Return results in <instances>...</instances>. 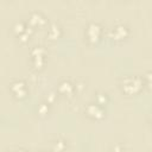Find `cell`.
<instances>
[{
    "label": "cell",
    "instance_id": "1",
    "mask_svg": "<svg viewBox=\"0 0 152 152\" xmlns=\"http://www.w3.org/2000/svg\"><path fill=\"white\" fill-rule=\"evenodd\" d=\"M142 86H144V81L139 76H127L121 81V89L124 93L128 95L139 93Z\"/></svg>",
    "mask_w": 152,
    "mask_h": 152
},
{
    "label": "cell",
    "instance_id": "2",
    "mask_svg": "<svg viewBox=\"0 0 152 152\" xmlns=\"http://www.w3.org/2000/svg\"><path fill=\"white\" fill-rule=\"evenodd\" d=\"M102 34V28L99 24L96 23H90L88 24L86 28V38L89 43H96Z\"/></svg>",
    "mask_w": 152,
    "mask_h": 152
},
{
    "label": "cell",
    "instance_id": "3",
    "mask_svg": "<svg viewBox=\"0 0 152 152\" xmlns=\"http://www.w3.org/2000/svg\"><path fill=\"white\" fill-rule=\"evenodd\" d=\"M10 90L12 91V94L14 95V97H17V99H23L27 94L26 83L24 81H14L13 83H11Z\"/></svg>",
    "mask_w": 152,
    "mask_h": 152
},
{
    "label": "cell",
    "instance_id": "4",
    "mask_svg": "<svg viewBox=\"0 0 152 152\" xmlns=\"http://www.w3.org/2000/svg\"><path fill=\"white\" fill-rule=\"evenodd\" d=\"M86 114L91 118V119H102L104 116V110L103 107L100 106L99 103H89L86 107Z\"/></svg>",
    "mask_w": 152,
    "mask_h": 152
},
{
    "label": "cell",
    "instance_id": "5",
    "mask_svg": "<svg viewBox=\"0 0 152 152\" xmlns=\"http://www.w3.org/2000/svg\"><path fill=\"white\" fill-rule=\"evenodd\" d=\"M110 34H112V38H113V39H115V40H121V39H124V38L127 37L128 30H127V27L124 26V25H116L115 27H113Z\"/></svg>",
    "mask_w": 152,
    "mask_h": 152
},
{
    "label": "cell",
    "instance_id": "6",
    "mask_svg": "<svg viewBox=\"0 0 152 152\" xmlns=\"http://www.w3.org/2000/svg\"><path fill=\"white\" fill-rule=\"evenodd\" d=\"M58 91H59L61 94H64V95L70 96V95H72L74 91H75V86L71 84L69 81H63V82H61V83L58 84Z\"/></svg>",
    "mask_w": 152,
    "mask_h": 152
},
{
    "label": "cell",
    "instance_id": "7",
    "mask_svg": "<svg viewBox=\"0 0 152 152\" xmlns=\"http://www.w3.org/2000/svg\"><path fill=\"white\" fill-rule=\"evenodd\" d=\"M28 23L31 26H42L45 24V18L38 12H32L30 15Z\"/></svg>",
    "mask_w": 152,
    "mask_h": 152
},
{
    "label": "cell",
    "instance_id": "8",
    "mask_svg": "<svg viewBox=\"0 0 152 152\" xmlns=\"http://www.w3.org/2000/svg\"><path fill=\"white\" fill-rule=\"evenodd\" d=\"M61 34V28L57 24H51L48 30V36L50 39H57Z\"/></svg>",
    "mask_w": 152,
    "mask_h": 152
},
{
    "label": "cell",
    "instance_id": "9",
    "mask_svg": "<svg viewBox=\"0 0 152 152\" xmlns=\"http://www.w3.org/2000/svg\"><path fill=\"white\" fill-rule=\"evenodd\" d=\"M44 56L45 55H38V56H32V65L34 69H40L44 65Z\"/></svg>",
    "mask_w": 152,
    "mask_h": 152
},
{
    "label": "cell",
    "instance_id": "10",
    "mask_svg": "<svg viewBox=\"0 0 152 152\" xmlns=\"http://www.w3.org/2000/svg\"><path fill=\"white\" fill-rule=\"evenodd\" d=\"M26 28H27V26H26L23 21H17V23L13 25V31H14V33H15L17 36H20L21 33H24V32L26 31Z\"/></svg>",
    "mask_w": 152,
    "mask_h": 152
},
{
    "label": "cell",
    "instance_id": "11",
    "mask_svg": "<svg viewBox=\"0 0 152 152\" xmlns=\"http://www.w3.org/2000/svg\"><path fill=\"white\" fill-rule=\"evenodd\" d=\"M107 102H108V96L106 94H102V93L96 94V103H99L100 106H104Z\"/></svg>",
    "mask_w": 152,
    "mask_h": 152
},
{
    "label": "cell",
    "instance_id": "12",
    "mask_svg": "<svg viewBox=\"0 0 152 152\" xmlns=\"http://www.w3.org/2000/svg\"><path fill=\"white\" fill-rule=\"evenodd\" d=\"M65 146H66L65 141L62 140V139H58V140L55 141V144H53V150L57 151V152H62V151L65 148Z\"/></svg>",
    "mask_w": 152,
    "mask_h": 152
},
{
    "label": "cell",
    "instance_id": "13",
    "mask_svg": "<svg viewBox=\"0 0 152 152\" xmlns=\"http://www.w3.org/2000/svg\"><path fill=\"white\" fill-rule=\"evenodd\" d=\"M37 55H45V50L43 46H34L31 50V56H37Z\"/></svg>",
    "mask_w": 152,
    "mask_h": 152
},
{
    "label": "cell",
    "instance_id": "14",
    "mask_svg": "<svg viewBox=\"0 0 152 152\" xmlns=\"http://www.w3.org/2000/svg\"><path fill=\"white\" fill-rule=\"evenodd\" d=\"M145 83H146V86L150 89H152V70L146 72V75H145Z\"/></svg>",
    "mask_w": 152,
    "mask_h": 152
},
{
    "label": "cell",
    "instance_id": "15",
    "mask_svg": "<svg viewBox=\"0 0 152 152\" xmlns=\"http://www.w3.org/2000/svg\"><path fill=\"white\" fill-rule=\"evenodd\" d=\"M48 110H49V106L48 103H40V106L38 107V113L40 115H45L48 114Z\"/></svg>",
    "mask_w": 152,
    "mask_h": 152
},
{
    "label": "cell",
    "instance_id": "16",
    "mask_svg": "<svg viewBox=\"0 0 152 152\" xmlns=\"http://www.w3.org/2000/svg\"><path fill=\"white\" fill-rule=\"evenodd\" d=\"M53 99H55V94H53V93H50V94L48 95V103L52 102V101H53Z\"/></svg>",
    "mask_w": 152,
    "mask_h": 152
},
{
    "label": "cell",
    "instance_id": "17",
    "mask_svg": "<svg viewBox=\"0 0 152 152\" xmlns=\"http://www.w3.org/2000/svg\"><path fill=\"white\" fill-rule=\"evenodd\" d=\"M15 152H27V151H25V150H23V148H19V150H17Z\"/></svg>",
    "mask_w": 152,
    "mask_h": 152
},
{
    "label": "cell",
    "instance_id": "18",
    "mask_svg": "<svg viewBox=\"0 0 152 152\" xmlns=\"http://www.w3.org/2000/svg\"><path fill=\"white\" fill-rule=\"evenodd\" d=\"M37 152H45V151H37Z\"/></svg>",
    "mask_w": 152,
    "mask_h": 152
},
{
    "label": "cell",
    "instance_id": "19",
    "mask_svg": "<svg viewBox=\"0 0 152 152\" xmlns=\"http://www.w3.org/2000/svg\"><path fill=\"white\" fill-rule=\"evenodd\" d=\"M2 152H7V151H2Z\"/></svg>",
    "mask_w": 152,
    "mask_h": 152
},
{
    "label": "cell",
    "instance_id": "20",
    "mask_svg": "<svg viewBox=\"0 0 152 152\" xmlns=\"http://www.w3.org/2000/svg\"><path fill=\"white\" fill-rule=\"evenodd\" d=\"M151 120H152V116H151Z\"/></svg>",
    "mask_w": 152,
    "mask_h": 152
}]
</instances>
